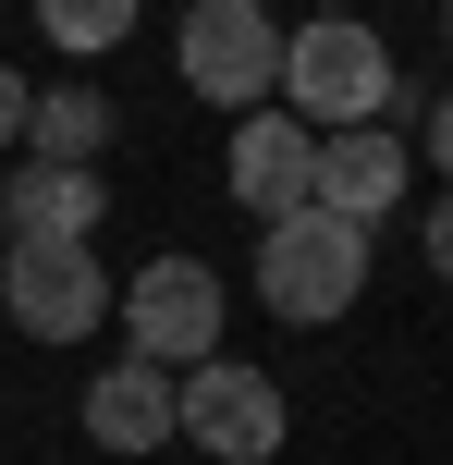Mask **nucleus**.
Returning <instances> with one entry per match:
<instances>
[{"label":"nucleus","instance_id":"nucleus-5","mask_svg":"<svg viewBox=\"0 0 453 465\" xmlns=\"http://www.w3.org/2000/svg\"><path fill=\"white\" fill-rule=\"evenodd\" d=\"M123 343L147 368H209L221 355V270L209 257H147L123 282Z\"/></svg>","mask_w":453,"mask_h":465},{"label":"nucleus","instance_id":"nucleus-1","mask_svg":"<svg viewBox=\"0 0 453 465\" xmlns=\"http://www.w3.org/2000/svg\"><path fill=\"white\" fill-rule=\"evenodd\" d=\"M282 111L307 123V135H356V123H380V111H392V49H380V25L307 13V25L282 37Z\"/></svg>","mask_w":453,"mask_h":465},{"label":"nucleus","instance_id":"nucleus-4","mask_svg":"<svg viewBox=\"0 0 453 465\" xmlns=\"http://www.w3.org/2000/svg\"><path fill=\"white\" fill-rule=\"evenodd\" d=\"M172 74H184L209 111H258V98L282 86V25H270V0H196L184 37H172Z\"/></svg>","mask_w":453,"mask_h":465},{"label":"nucleus","instance_id":"nucleus-7","mask_svg":"<svg viewBox=\"0 0 453 465\" xmlns=\"http://www.w3.org/2000/svg\"><path fill=\"white\" fill-rule=\"evenodd\" d=\"M98 221H111L98 160H25L0 184V245H98Z\"/></svg>","mask_w":453,"mask_h":465},{"label":"nucleus","instance_id":"nucleus-16","mask_svg":"<svg viewBox=\"0 0 453 465\" xmlns=\"http://www.w3.org/2000/svg\"><path fill=\"white\" fill-rule=\"evenodd\" d=\"M307 13H356V0H307Z\"/></svg>","mask_w":453,"mask_h":465},{"label":"nucleus","instance_id":"nucleus-11","mask_svg":"<svg viewBox=\"0 0 453 465\" xmlns=\"http://www.w3.org/2000/svg\"><path fill=\"white\" fill-rule=\"evenodd\" d=\"M25 147H37V160H98V147H111V98L98 86H37L25 98Z\"/></svg>","mask_w":453,"mask_h":465},{"label":"nucleus","instance_id":"nucleus-14","mask_svg":"<svg viewBox=\"0 0 453 465\" xmlns=\"http://www.w3.org/2000/svg\"><path fill=\"white\" fill-rule=\"evenodd\" d=\"M25 98H37V86H25V74H0V147H25Z\"/></svg>","mask_w":453,"mask_h":465},{"label":"nucleus","instance_id":"nucleus-6","mask_svg":"<svg viewBox=\"0 0 453 465\" xmlns=\"http://www.w3.org/2000/svg\"><path fill=\"white\" fill-rule=\"evenodd\" d=\"M0 306L25 343H86L111 319V270L98 245H0Z\"/></svg>","mask_w":453,"mask_h":465},{"label":"nucleus","instance_id":"nucleus-17","mask_svg":"<svg viewBox=\"0 0 453 465\" xmlns=\"http://www.w3.org/2000/svg\"><path fill=\"white\" fill-rule=\"evenodd\" d=\"M441 37H453V0H441Z\"/></svg>","mask_w":453,"mask_h":465},{"label":"nucleus","instance_id":"nucleus-12","mask_svg":"<svg viewBox=\"0 0 453 465\" xmlns=\"http://www.w3.org/2000/svg\"><path fill=\"white\" fill-rule=\"evenodd\" d=\"M37 37L74 49V62H98V49L135 37V0H37Z\"/></svg>","mask_w":453,"mask_h":465},{"label":"nucleus","instance_id":"nucleus-8","mask_svg":"<svg viewBox=\"0 0 453 465\" xmlns=\"http://www.w3.org/2000/svg\"><path fill=\"white\" fill-rule=\"evenodd\" d=\"M221 184H233V209H258V221L307 209V196H319V135H307L294 111H245V123H233V172H221Z\"/></svg>","mask_w":453,"mask_h":465},{"label":"nucleus","instance_id":"nucleus-9","mask_svg":"<svg viewBox=\"0 0 453 465\" xmlns=\"http://www.w3.org/2000/svg\"><path fill=\"white\" fill-rule=\"evenodd\" d=\"M172 392H184V368H147V355H123V368H98L86 380V441L98 453H160L172 441Z\"/></svg>","mask_w":453,"mask_h":465},{"label":"nucleus","instance_id":"nucleus-3","mask_svg":"<svg viewBox=\"0 0 453 465\" xmlns=\"http://www.w3.org/2000/svg\"><path fill=\"white\" fill-rule=\"evenodd\" d=\"M282 392H270V368H245L233 343L209 355V368H184V392H172V441H196L209 465H270L282 453Z\"/></svg>","mask_w":453,"mask_h":465},{"label":"nucleus","instance_id":"nucleus-2","mask_svg":"<svg viewBox=\"0 0 453 465\" xmlns=\"http://www.w3.org/2000/svg\"><path fill=\"white\" fill-rule=\"evenodd\" d=\"M356 294H368V221H331L319 196L282 209V221H258V306H270V319L319 331V319H343Z\"/></svg>","mask_w":453,"mask_h":465},{"label":"nucleus","instance_id":"nucleus-13","mask_svg":"<svg viewBox=\"0 0 453 465\" xmlns=\"http://www.w3.org/2000/svg\"><path fill=\"white\" fill-rule=\"evenodd\" d=\"M417 245H429V270H441V282H453V184H441V196H429V221H417Z\"/></svg>","mask_w":453,"mask_h":465},{"label":"nucleus","instance_id":"nucleus-10","mask_svg":"<svg viewBox=\"0 0 453 465\" xmlns=\"http://www.w3.org/2000/svg\"><path fill=\"white\" fill-rule=\"evenodd\" d=\"M417 184V160L380 135V123H356V135H319V209L331 221H392Z\"/></svg>","mask_w":453,"mask_h":465},{"label":"nucleus","instance_id":"nucleus-15","mask_svg":"<svg viewBox=\"0 0 453 465\" xmlns=\"http://www.w3.org/2000/svg\"><path fill=\"white\" fill-rule=\"evenodd\" d=\"M429 172L453 184V86H441V111H429Z\"/></svg>","mask_w":453,"mask_h":465}]
</instances>
